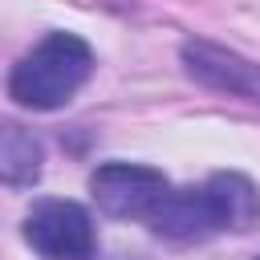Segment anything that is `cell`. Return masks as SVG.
<instances>
[{"label":"cell","mask_w":260,"mask_h":260,"mask_svg":"<svg viewBox=\"0 0 260 260\" xmlns=\"http://www.w3.org/2000/svg\"><path fill=\"white\" fill-rule=\"evenodd\" d=\"M93 73V53L73 32H49L8 73V93L28 110H61Z\"/></svg>","instance_id":"cell-1"},{"label":"cell","mask_w":260,"mask_h":260,"mask_svg":"<svg viewBox=\"0 0 260 260\" xmlns=\"http://www.w3.org/2000/svg\"><path fill=\"white\" fill-rule=\"evenodd\" d=\"M24 244L41 260H89L93 219L73 199H41L24 215Z\"/></svg>","instance_id":"cell-2"},{"label":"cell","mask_w":260,"mask_h":260,"mask_svg":"<svg viewBox=\"0 0 260 260\" xmlns=\"http://www.w3.org/2000/svg\"><path fill=\"white\" fill-rule=\"evenodd\" d=\"M167 179L154 167L142 162H102L89 175V195L93 203L114 215V219H146L150 207L167 195Z\"/></svg>","instance_id":"cell-3"},{"label":"cell","mask_w":260,"mask_h":260,"mask_svg":"<svg viewBox=\"0 0 260 260\" xmlns=\"http://www.w3.org/2000/svg\"><path fill=\"white\" fill-rule=\"evenodd\" d=\"M146 223L167 240H207V236L223 232V211H219V199H215L211 183L183 187V191L167 187V195L150 207Z\"/></svg>","instance_id":"cell-4"},{"label":"cell","mask_w":260,"mask_h":260,"mask_svg":"<svg viewBox=\"0 0 260 260\" xmlns=\"http://www.w3.org/2000/svg\"><path fill=\"white\" fill-rule=\"evenodd\" d=\"M183 65L199 85L260 106V65L256 61H248V57L223 49V45H211V41H187L183 45Z\"/></svg>","instance_id":"cell-5"},{"label":"cell","mask_w":260,"mask_h":260,"mask_svg":"<svg viewBox=\"0 0 260 260\" xmlns=\"http://www.w3.org/2000/svg\"><path fill=\"white\" fill-rule=\"evenodd\" d=\"M41 167H45V146L37 142V134L24 130L20 122L0 118V183L32 187L41 179Z\"/></svg>","instance_id":"cell-6"},{"label":"cell","mask_w":260,"mask_h":260,"mask_svg":"<svg viewBox=\"0 0 260 260\" xmlns=\"http://www.w3.org/2000/svg\"><path fill=\"white\" fill-rule=\"evenodd\" d=\"M215 199H219V211H223V232H252L260 223V195L256 187L236 175V171H219L207 179Z\"/></svg>","instance_id":"cell-7"}]
</instances>
